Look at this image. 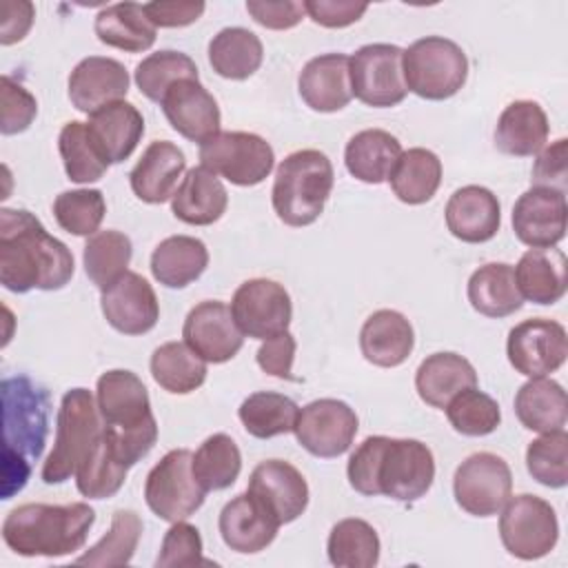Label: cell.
I'll return each instance as SVG.
<instances>
[{
  "label": "cell",
  "instance_id": "obj_10",
  "mask_svg": "<svg viewBox=\"0 0 568 568\" xmlns=\"http://www.w3.org/2000/svg\"><path fill=\"white\" fill-rule=\"evenodd\" d=\"M189 448H173L149 470L144 501L155 517L171 524L182 521L204 504L206 490L195 481Z\"/></svg>",
  "mask_w": 568,
  "mask_h": 568
},
{
  "label": "cell",
  "instance_id": "obj_53",
  "mask_svg": "<svg viewBox=\"0 0 568 568\" xmlns=\"http://www.w3.org/2000/svg\"><path fill=\"white\" fill-rule=\"evenodd\" d=\"M38 115L36 98L13 78L2 75V135H16L31 126Z\"/></svg>",
  "mask_w": 568,
  "mask_h": 568
},
{
  "label": "cell",
  "instance_id": "obj_14",
  "mask_svg": "<svg viewBox=\"0 0 568 568\" xmlns=\"http://www.w3.org/2000/svg\"><path fill=\"white\" fill-rule=\"evenodd\" d=\"M231 313L242 335L264 342L288 331L293 304L288 291L280 282L253 277L235 288Z\"/></svg>",
  "mask_w": 568,
  "mask_h": 568
},
{
  "label": "cell",
  "instance_id": "obj_12",
  "mask_svg": "<svg viewBox=\"0 0 568 568\" xmlns=\"http://www.w3.org/2000/svg\"><path fill=\"white\" fill-rule=\"evenodd\" d=\"M513 493V473L495 453H473L455 470L453 495L462 510L473 517H493Z\"/></svg>",
  "mask_w": 568,
  "mask_h": 568
},
{
  "label": "cell",
  "instance_id": "obj_7",
  "mask_svg": "<svg viewBox=\"0 0 568 568\" xmlns=\"http://www.w3.org/2000/svg\"><path fill=\"white\" fill-rule=\"evenodd\" d=\"M406 89L424 100L453 98L468 78L464 49L442 36H426L404 49L402 58Z\"/></svg>",
  "mask_w": 568,
  "mask_h": 568
},
{
  "label": "cell",
  "instance_id": "obj_54",
  "mask_svg": "<svg viewBox=\"0 0 568 568\" xmlns=\"http://www.w3.org/2000/svg\"><path fill=\"white\" fill-rule=\"evenodd\" d=\"M568 175V140L559 138L550 146H544L532 166V186L557 189L566 193Z\"/></svg>",
  "mask_w": 568,
  "mask_h": 568
},
{
  "label": "cell",
  "instance_id": "obj_34",
  "mask_svg": "<svg viewBox=\"0 0 568 568\" xmlns=\"http://www.w3.org/2000/svg\"><path fill=\"white\" fill-rule=\"evenodd\" d=\"M399 155L402 144L393 133L384 129H364L346 142L344 164L355 180L364 184H382L388 180Z\"/></svg>",
  "mask_w": 568,
  "mask_h": 568
},
{
  "label": "cell",
  "instance_id": "obj_57",
  "mask_svg": "<svg viewBox=\"0 0 568 568\" xmlns=\"http://www.w3.org/2000/svg\"><path fill=\"white\" fill-rule=\"evenodd\" d=\"M368 4L353 2V0H306L304 11L306 16L326 29H344L357 22L366 13Z\"/></svg>",
  "mask_w": 568,
  "mask_h": 568
},
{
  "label": "cell",
  "instance_id": "obj_17",
  "mask_svg": "<svg viewBox=\"0 0 568 568\" xmlns=\"http://www.w3.org/2000/svg\"><path fill=\"white\" fill-rule=\"evenodd\" d=\"M182 337L209 364L233 359L244 344V335L233 320L231 306L220 300L195 304L184 320Z\"/></svg>",
  "mask_w": 568,
  "mask_h": 568
},
{
  "label": "cell",
  "instance_id": "obj_46",
  "mask_svg": "<svg viewBox=\"0 0 568 568\" xmlns=\"http://www.w3.org/2000/svg\"><path fill=\"white\" fill-rule=\"evenodd\" d=\"M142 528V519L135 510H115L111 517L109 532L98 544H93L84 555H80L75 564L98 568L126 566L135 555Z\"/></svg>",
  "mask_w": 568,
  "mask_h": 568
},
{
  "label": "cell",
  "instance_id": "obj_52",
  "mask_svg": "<svg viewBox=\"0 0 568 568\" xmlns=\"http://www.w3.org/2000/svg\"><path fill=\"white\" fill-rule=\"evenodd\" d=\"M202 537L200 530L193 524L173 521L171 528L164 532L160 555L155 559L158 568H189V566H200L209 564L202 557Z\"/></svg>",
  "mask_w": 568,
  "mask_h": 568
},
{
  "label": "cell",
  "instance_id": "obj_42",
  "mask_svg": "<svg viewBox=\"0 0 568 568\" xmlns=\"http://www.w3.org/2000/svg\"><path fill=\"white\" fill-rule=\"evenodd\" d=\"M379 548L377 530L359 517L339 519L326 541L328 561L337 568H373L379 561Z\"/></svg>",
  "mask_w": 568,
  "mask_h": 568
},
{
  "label": "cell",
  "instance_id": "obj_40",
  "mask_svg": "<svg viewBox=\"0 0 568 568\" xmlns=\"http://www.w3.org/2000/svg\"><path fill=\"white\" fill-rule=\"evenodd\" d=\"M264 60L262 40L244 27H226L209 42V64L220 78L248 80Z\"/></svg>",
  "mask_w": 568,
  "mask_h": 568
},
{
  "label": "cell",
  "instance_id": "obj_6",
  "mask_svg": "<svg viewBox=\"0 0 568 568\" xmlns=\"http://www.w3.org/2000/svg\"><path fill=\"white\" fill-rule=\"evenodd\" d=\"M102 426V415L91 390L82 386L67 390L58 408L53 450L42 464V481L62 484L75 475L78 466L84 462L95 439L100 437Z\"/></svg>",
  "mask_w": 568,
  "mask_h": 568
},
{
  "label": "cell",
  "instance_id": "obj_3",
  "mask_svg": "<svg viewBox=\"0 0 568 568\" xmlns=\"http://www.w3.org/2000/svg\"><path fill=\"white\" fill-rule=\"evenodd\" d=\"M49 390L18 375L2 379V499L22 490L49 430Z\"/></svg>",
  "mask_w": 568,
  "mask_h": 568
},
{
  "label": "cell",
  "instance_id": "obj_48",
  "mask_svg": "<svg viewBox=\"0 0 568 568\" xmlns=\"http://www.w3.org/2000/svg\"><path fill=\"white\" fill-rule=\"evenodd\" d=\"M186 78H200L197 67L186 53L173 49H162L146 55L142 62H138L133 73L140 93L158 104L175 82Z\"/></svg>",
  "mask_w": 568,
  "mask_h": 568
},
{
  "label": "cell",
  "instance_id": "obj_16",
  "mask_svg": "<svg viewBox=\"0 0 568 568\" xmlns=\"http://www.w3.org/2000/svg\"><path fill=\"white\" fill-rule=\"evenodd\" d=\"M566 193L546 186H530L513 206V231L530 248L557 246L566 235Z\"/></svg>",
  "mask_w": 568,
  "mask_h": 568
},
{
  "label": "cell",
  "instance_id": "obj_41",
  "mask_svg": "<svg viewBox=\"0 0 568 568\" xmlns=\"http://www.w3.org/2000/svg\"><path fill=\"white\" fill-rule=\"evenodd\" d=\"M149 366L155 384L173 395H189L206 379V362L186 342L160 344Z\"/></svg>",
  "mask_w": 568,
  "mask_h": 568
},
{
  "label": "cell",
  "instance_id": "obj_21",
  "mask_svg": "<svg viewBox=\"0 0 568 568\" xmlns=\"http://www.w3.org/2000/svg\"><path fill=\"white\" fill-rule=\"evenodd\" d=\"M95 402L102 422L118 430H131L155 419L146 386L126 368H113L98 377Z\"/></svg>",
  "mask_w": 568,
  "mask_h": 568
},
{
  "label": "cell",
  "instance_id": "obj_26",
  "mask_svg": "<svg viewBox=\"0 0 568 568\" xmlns=\"http://www.w3.org/2000/svg\"><path fill=\"white\" fill-rule=\"evenodd\" d=\"M217 528L222 541L242 555H253L273 544L280 524L248 493L235 495L220 510Z\"/></svg>",
  "mask_w": 568,
  "mask_h": 568
},
{
  "label": "cell",
  "instance_id": "obj_49",
  "mask_svg": "<svg viewBox=\"0 0 568 568\" xmlns=\"http://www.w3.org/2000/svg\"><path fill=\"white\" fill-rule=\"evenodd\" d=\"M444 410L450 426L466 437L490 435L493 430H497L501 422V410L497 399H493L488 393L479 390L477 386L457 393L446 404Z\"/></svg>",
  "mask_w": 568,
  "mask_h": 568
},
{
  "label": "cell",
  "instance_id": "obj_32",
  "mask_svg": "<svg viewBox=\"0 0 568 568\" xmlns=\"http://www.w3.org/2000/svg\"><path fill=\"white\" fill-rule=\"evenodd\" d=\"M566 255L564 251L550 248H528L515 271V282L524 300L532 304H557L566 295Z\"/></svg>",
  "mask_w": 568,
  "mask_h": 568
},
{
  "label": "cell",
  "instance_id": "obj_33",
  "mask_svg": "<svg viewBox=\"0 0 568 568\" xmlns=\"http://www.w3.org/2000/svg\"><path fill=\"white\" fill-rule=\"evenodd\" d=\"M93 31L98 40L106 47H113L126 53H142L153 47L158 29L149 20L144 4L115 2L98 11Z\"/></svg>",
  "mask_w": 568,
  "mask_h": 568
},
{
  "label": "cell",
  "instance_id": "obj_13",
  "mask_svg": "<svg viewBox=\"0 0 568 568\" xmlns=\"http://www.w3.org/2000/svg\"><path fill=\"white\" fill-rule=\"evenodd\" d=\"M357 428L359 419L346 402L322 397L297 410L293 433L297 444L313 457L333 459L351 448Z\"/></svg>",
  "mask_w": 568,
  "mask_h": 568
},
{
  "label": "cell",
  "instance_id": "obj_30",
  "mask_svg": "<svg viewBox=\"0 0 568 568\" xmlns=\"http://www.w3.org/2000/svg\"><path fill=\"white\" fill-rule=\"evenodd\" d=\"M550 124L546 111L535 100L510 102L495 126L497 151L515 158L537 155L548 142Z\"/></svg>",
  "mask_w": 568,
  "mask_h": 568
},
{
  "label": "cell",
  "instance_id": "obj_44",
  "mask_svg": "<svg viewBox=\"0 0 568 568\" xmlns=\"http://www.w3.org/2000/svg\"><path fill=\"white\" fill-rule=\"evenodd\" d=\"M297 410L300 406L291 397L273 390H257L240 404L237 417L251 437L271 439L293 433Z\"/></svg>",
  "mask_w": 568,
  "mask_h": 568
},
{
  "label": "cell",
  "instance_id": "obj_23",
  "mask_svg": "<svg viewBox=\"0 0 568 568\" xmlns=\"http://www.w3.org/2000/svg\"><path fill=\"white\" fill-rule=\"evenodd\" d=\"M444 217L453 237L466 244H484L499 231L501 206L490 189L468 184L448 197Z\"/></svg>",
  "mask_w": 568,
  "mask_h": 568
},
{
  "label": "cell",
  "instance_id": "obj_38",
  "mask_svg": "<svg viewBox=\"0 0 568 568\" xmlns=\"http://www.w3.org/2000/svg\"><path fill=\"white\" fill-rule=\"evenodd\" d=\"M515 415L524 428L535 433L564 430L568 417L564 386L548 377H530L515 395Z\"/></svg>",
  "mask_w": 568,
  "mask_h": 568
},
{
  "label": "cell",
  "instance_id": "obj_45",
  "mask_svg": "<svg viewBox=\"0 0 568 568\" xmlns=\"http://www.w3.org/2000/svg\"><path fill=\"white\" fill-rule=\"evenodd\" d=\"M133 255V244L129 235L115 229L93 233L82 251L84 273L100 291L111 286L126 273V266Z\"/></svg>",
  "mask_w": 568,
  "mask_h": 568
},
{
  "label": "cell",
  "instance_id": "obj_39",
  "mask_svg": "<svg viewBox=\"0 0 568 568\" xmlns=\"http://www.w3.org/2000/svg\"><path fill=\"white\" fill-rule=\"evenodd\" d=\"M388 182L399 202L410 206L426 204L442 184V160L424 146L402 151Z\"/></svg>",
  "mask_w": 568,
  "mask_h": 568
},
{
  "label": "cell",
  "instance_id": "obj_5",
  "mask_svg": "<svg viewBox=\"0 0 568 568\" xmlns=\"http://www.w3.org/2000/svg\"><path fill=\"white\" fill-rule=\"evenodd\" d=\"M335 182L333 164L317 149H300L288 153L277 171L271 191L275 215L288 226H308L322 213Z\"/></svg>",
  "mask_w": 568,
  "mask_h": 568
},
{
  "label": "cell",
  "instance_id": "obj_24",
  "mask_svg": "<svg viewBox=\"0 0 568 568\" xmlns=\"http://www.w3.org/2000/svg\"><path fill=\"white\" fill-rule=\"evenodd\" d=\"M351 58L346 53H322L311 58L297 78L304 104L317 113L342 111L353 100Z\"/></svg>",
  "mask_w": 568,
  "mask_h": 568
},
{
  "label": "cell",
  "instance_id": "obj_22",
  "mask_svg": "<svg viewBox=\"0 0 568 568\" xmlns=\"http://www.w3.org/2000/svg\"><path fill=\"white\" fill-rule=\"evenodd\" d=\"M129 71L122 62L104 55H89L80 60L69 75L71 104L91 115L106 104L120 102L129 93Z\"/></svg>",
  "mask_w": 568,
  "mask_h": 568
},
{
  "label": "cell",
  "instance_id": "obj_51",
  "mask_svg": "<svg viewBox=\"0 0 568 568\" xmlns=\"http://www.w3.org/2000/svg\"><path fill=\"white\" fill-rule=\"evenodd\" d=\"M526 468L535 481L546 488L568 484V435L566 430L541 433L526 448Z\"/></svg>",
  "mask_w": 568,
  "mask_h": 568
},
{
  "label": "cell",
  "instance_id": "obj_8",
  "mask_svg": "<svg viewBox=\"0 0 568 568\" xmlns=\"http://www.w3.org/2000/svg\"><path fill=\"white\" fill-rule=\"evenodd\" d=\"M499 537L513 557L524 561L541 559L557 546V513L546 499L537 495H510L501 506Z\"/></svg>",
  "mask_w": 568,
  "mask_h": 568
},
{
  "label": "cell",
  "instance_id": "obj_9",
  "mask_svg": "<svg viewBox=\"0 0 568 568\" xmlns=\"http://www.w3.org/2000/svg\"><path fill=\"white\" fill-rule=\"evenodd\" d=\"M200 164L235 186H255L271 175L275 153L257 133L220 131L200 144Z\"/></svg>",
  "mask_w": 568,
  "mask_h": 568
},
{
  "label": "cell",
  "instance_id": "obj_27",
  "mask_svg": "<svg viewBox=\"0 0 568 568\" xmlns=\"http://www.w3.org/2000/svg\"><path fill=\"white\" fill-rule=\"evenodd\" d=\"M87 129L102 158L109 164H120L138 149L144 135V118L135 104L120 100L91 113Z\"/></svg>",
  "mask_w": 568,
  "mask_h": 568
},
{
  "label": "cell",
  "instance_id": "obj_36",
  "mask_svg": "<svg viewBox=\"0 0 568 568\" xmlns=\"http://www.w3.org/2000/svg\"><path fill=\"white\" fill-rule=\"evenodd\" d=\"M129 466L115 448V439L109 426H102L100 437L75 470V486L82 497L109 499L126 481Z\"/></svg>",
  "mask_w": 568,
  "mask_h": 568
},
{
  "label": "cell",
  "instance_id": "obj_18",
  "mask_svg": "<svg viewBox=\"0 0 568 568\" xmlns=\"http://www.w3.org/2000/svg\"><path fill=\"white\" fill-rule=\"evenodd\" d=\"M246 493L255 497L280 526L295 521L308 506V484L304 475L284 459L260 462L248 477Z\"/></svg>",
  "mask_w": 568,
  "mask_h": 568
},
{
  "label": "cell",
  "instance_id": "obj_15",
  "mask_svg": "<svg viewBox=\"0 0 568 568\" xmlns=\"http://www.w3.org/2000/svg\"><path fill=\"white\" fill-rule=\"evenodd\" d=\"M510 366L526 377H546L564 366L568 355L566 328L548 317H530L510 328L506 339Z\"/></svg>",
  "mask_w": 568,
  "mask_h": 568
},
{
  "label": "cell",
  "instance_id": "obj_37",
  "mask_svg": "<svg viewBox=\"0 0 568 568\" xmlns=\"http://www.w3.org/2000/svg\"><path fill=\"white\" fill-rule=\"evenodd\" d=\"M470 306L484 317H508L521 308L524 297L515 282V271L506 262H488L479 266L466 286Z\"/></svg>",
  "mask_w": 568,
  "mask_h": 568
},
{
  "label": "cell",
  "instance_id": "obj_55",
  "mask_svg": "<svg viewBox=\"0 0 568 568\" xmlns=\"http://www.w3.org/2000/svg\"><path fill=\"white\" fill-rule=\"evenodd\" d=\"M248 16L264 29L271 31H286L302 22L306 16L304 2L297 0H280V2H266V0H248L246 2Z\"/></svg>",
  "mask_w": 568,
  "mask_h": 568
},
{
  "label": "cell",
  "instance_id": "obj_28",
  "mask_svg": "<svg viewBox=\"0 0 568 568\" xmlns=\"http://www.w3.org/2000/svg\"><path fill=\"white\" fill-rule=\"evenodd\" d=\"M415 346L413 324L393 308H379L366 317L359 331V351L379 368H395L408 359Z\"/></svg>",
  "mask_w": 568,
  "mask_h": 568
},
{
  "label": "cell",
  "instance_id": "obj_56",
  "mask_svg": "<svg viewBox=\"0 0 568 568\" xmlns=\"http://www.w3.org/2000/svg\"><path fill=\"white\" fill-rule=\"evenodd\" d=\"M295 351H297V342L295 337L284 331L275 337H268L262 342V346L257 348V366L273 377L280 379H293V359H295Z\"/></svg>",
  "mask_w": 568,
  "mask_h": 568
},
{
  "label": "cell",
  "instance_id": "obj_2",
  "mask_svg": "<svg viewBox=\"0 0 568 568\" xmlns=\"http://www.w3.org/2000/svg\"><path fill=\"white\" fill-rule=\"evenodd\" d=\"M346 477L359 495L410 504L430 490L435 457L419 439L371 435L351 453Z\"/></svg>",
  "mask_w": 568,
  "mask_h": 568
},
{
  "label": "cell",
  "instance_id": "obj_29",
  "mask_svg": "<svg viewBox=\"0 0 568 568\" xmlns=\"http://www.w3.org/2000/svg\"><path fill=\"white\" fill-rule=\"evenodd\" d=\"M229 206V193L222 180L206 166H193L182 178L171 197V213L191 226H209L217 222Z\"/></svg>",
  "mask_w": 568,
  "mask_h": 568
},
{
  "label": "cell",
  "instance_id": "obj_35",
  "mask_svg": "<svg viewBox=\"0 0 568 568\" xmlns=\"http://www.w3.org/2000/svg\"><path fill=\"white\" fill-rule=\"evenodd\" d=\"M209 266V248L191 235H171L151 253V273L166 288H184Z\"/></svg>",
  "mask_w": 568,
  "mask_h": 568
},
{
  "label": "cell",
  "instance_id": "obj_25",
  "mask_svg": "<svg viewBox=\"0 0 568 568\" xmlns=\"http://www.w3.org/2000/svg\"><path fill=\"white\" fill-rule=\"evenodd\" d=\"M184 169L186 158L182 149L169 140H155L129 173L131 191L146 204H162L178 191Z\"/></svg>",
  "mask_w": 568,
  "mask_h": 568
},
{
  "label": "cell",
  "instance_id": "obj_20",
  "mask_svg": "<svg viewBox=\"0 0 568 568\" xmlns=\"http://www.w3.org/2000/svg\"><path fill=\"white\" fill-rule=\"evenodd\" d=\"M171 129L191 142H206L220 133V106L200 78L175 82L160 102Z\"/></svg>",
  "mask_w": 568,
  "mask_h": 568
},
{
  "label": "cell",
  "instance_id": "obj_31",
  "mask_svg": "<svg viewBox=\"0 0 568 568\" xmlns=\"http://www.w3.org/2000/svg\"><path fill=\"white\" fill-rule=\"evenodd\" d=\"M477 386L475 366L453 353L442 351L428 355L415 373V388L419 399L430 408H446V404L462 390Z\"/></svg>",
  "mask_w": 568,
  "mask_h": 568
},
{
  "label": "cell",
  "instance_id": "obj_1",
  "mask_svg": "<svg viewBox=\"0 0 568 568\" xmlns=\"http://www.w3.org/2000/svg\"><path fill=\"white\" fill-rule=\"evenodd\" d=\"M73 253L27 209H0V284L11 293L58 291L73 277Z\"/></svg>",
  "mask_w": 568,
  "mask_h": 568
},
{
  "label": "cell",
  "instance_id": "obj_50",
  "mask_svg": "<svg viewBox=\"0 0 568 568\" xmlns=\"http://www.w3.org/2000/svg\"><path fill=\"white\" fill-rule=\"evenodd\" d=\"M106 213V202L100 189L62 191L53 200V217L67 233L75 237H91L98 233Z\"/></svg>",
  "mask_w": 568,
  "mask_h": 568
},
{
  "label": "cell",
  "instance_id": "obj_11",
  "mask_svg": "<svg viewBox=\"0 0 568 568\" xmlns=\"http://www.w3.org/2000/svg\"><path fill=\"white\" fill-rule=\"evenodd\" d=\"M404 49L397 44L373 42L359 47L351 55V89L353 95L373 109L397 106L408 89L402 69Z\"/></svg>",
  "mask_w": 568,
  "mask_h": 568
},
{
  "label": "cell",
  "instance_id": "obj_19",
  "mask_svg": "<svg viewBox=\"0 0 568 568\" xmlns=\"http://www.w3.org/2000/svg\"><path fill=\"white\" fill-rule=\"evenodd\" d=\"M100 308L109 326L122 335H144L160 320L153 286L133 271H126L111 286L102 288Z\"/></svg>",
  "mask_w": 568,
  "mask_h": 568
},
{
  "label": "cell",
  "instance_id": "obj_47",
  "mask_svg": "<svg viewBox=\"0 0 568 568\" xmlns=\"http://www.w3.org/2000/svg\"><path fill=\"white\" fill-rule=\"evenodd\" d=\"M58 151H60L67 178L75 184L98 182L111 166L98 151L95 142L91 140L87 122H80V120H71L60 129Z\"/></svg>",
  "mask_w": 568,
  "mask_h": 568
},
{
  "label": "cell",
  "instance_id": "obj_4",
  "mask_svg": "<svg viewBox=\"0 0 568 568\" xmlns=\"http://www.w3.org/2000/svg\"><path fill=\"white\" fill-rule=\"evenodd\" d=\"M95 524L84 501L22 504L2 521V539L20 557H62L80 550Z\"/></svg>",
  "mask_w": 568,
  "mask_h": 568
},
{
  "label": "cell",
  "instance_id": "obj_58",
  "mask_svg": "<svg viewBox=\"0 0 568 568\" xmlns=\"http://www.w3.org/2000/svg\"><path fill=\"white\" fill-rule=\"evenodd\" d=\"M206 4L195 2V0H171V2H146L144 11L153 27L158 29H178V27H189L197 22L204 13Z\"/></svg>",
  "mask_w": 568,
  "mask_h": 568
},
{
  "label": "cell",
  "instance_id": "obj_59",
  "mask_svg": "<svg viewBox=\"0 0 568 568\" xmlns=\"http://www.w3.org/2000/svg\"><path fill=\"white\" fill-rule=\"evenodd\" d=\"M36 18V9L31 2L27 0H18V2H4L2 4V29H0V42L4 47L20 42Z\"/></svg>",
  "mask_w": 568,
  "mask_h": 568
},
{
  "label": "cell",
  "instance_id": "obj_43",
  "mask_svg": "<svg viewBox=\"0 0 568 568\" xmlns=\"http://www.w3.org/2000/svg\"><path fill=\"white\" fill-rule=\"evenodd\" d=\"M191 470L206 493L233 486L242 470V453L235 439L226 433L209 435L193 453Z\"/></svg>",
  "mask_w": 568,
  "mask_h": 568
}]
</instances>
